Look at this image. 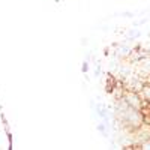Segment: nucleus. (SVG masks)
Masks as SVG:
<instances>
[{
  "label": "nucleus",
  "mask_w": 150,
  "mask_h": 150,
  "mask_svg": "<svg viewBox=\"0 0 150 150\" xmlns=\"http://www.w3.org/2000/svg\"><path fill=\"white\" fill-rule=\"evenodd\" d=\"M99 74H101V68H96V71H95V77H99Z\"/></svg>",
  "instance_id": "5"
},
{
  "label": "nucleus",
  "mask_w": 150,
  "mask_h": 150,
  "mask_svg": "<svg viewBox=\"0 0 150 150\" xmlns=\"http://www.w3.org/2000/svg\"><path fill=\"white\" fill-rule=\"evenodd\" d=\"M87 71H89V65H87V63H83V72L86 74Z\"/></svg>",
  "instance_id": "4"
},
{
  "label": "nucleus",
  "mask_w": 150,
  "mask_h": 150,
  "mask_svg": "<svg viewBox=\"0 0 150 150\" xmlns=\"http://www.w3.org/2000/svg\"><path fill=\"white\" fill-rule=\"evenodd\" d=\"M141 33L138 32V30H135V29H132V30H129V33H128V38L129 39H135V38H138Z\"/></svg>",
  "instance_id": "2"
},
{
  "label": "nucleus",
  "mask_w": 150,
  "mask_h": 150,
  "mask_svg": "<svg viewBox=\"0 0 150 150\" xmlns=\"http://www.w3.org/2000/svg\"><path fill=\"white\" fill-rule=\"evenodd\" d=\"M122 17H125V18H132V17H134V14H132V12H123Z\"/></svg>",
  "instance_id": "3"
},
{
  "label": "nucleus",
  "mask_w": 150,
  "mask_h": 150,
  "mask_svg": "<svg viewBox=\"0 0 150 150\" xmlns=\"http://www.w3.org/2000/svg\"><path fill=\"white\" fill-rule=\"evenodd\" d=\"M141 92H143V96L147 99V101H150V86H144L141 89Z\"/></svg>",
  "instance_id": "1"
}]
</instances>
